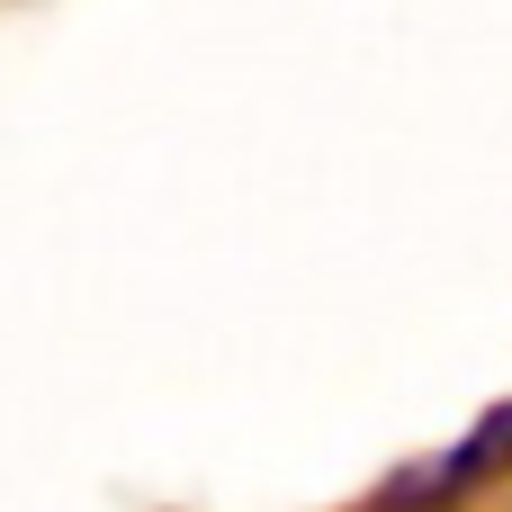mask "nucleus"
Masks as SVG:
<instances>
[{"label": "nucleus", "instance_id": "obj_1", "mask_svg": "<svg viewBox=\"0 0 512 512\" xmlns=\"http://www.w3.org/2000/svg\"><path fill=\"white\" fill-rule=\"evenodd\" d=\"M504 468H512V405L495 423H477L441 468H423V477L405 486V504H450V495H468V486H486V477H504Z\"/></svg>", "mask_w": 512, "mask_h": 512}]
</instances>
